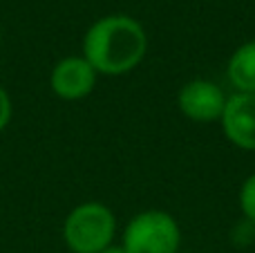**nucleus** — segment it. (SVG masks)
I'll list each match as a JSON object with an SVG mask.
<instances>
[{
    "mask_svg": "<svg viewBox=\"0 0 255 253\" xmlns=\"http://www.w3.org/2000/svg\"><path fill=\"white\" fill-rule=\"evenodd\" d=\"M148 52V34L136 18L110 13L90 25L81 56L103 76H124L141 65Z\"/></svg>",
    "mask_w": 255,
    "mask_h": 253,
    "instance_id": "obj_1",
    "label": "nucleus"
},
{
    "mask_svg": "<svg viewBox=\"0 0 255 253\" xmlns=\"http://www.w3.org/2000/svg\"><path fill=\"white\" fill-rule=\"evenodd\" d=\"M117 218L101 202H83L67 213L63 240L72 253H99L115 245Z\"/></svg>",
    "mask_w": 255,
    "mask_h": 253,
    "instance_id": "obj_2",
    "label": "nucleus"
},
{
    "mask_svg": "<svg viewBox=\"0 0 255 253\" xmlns=\"http://www.w3.org/2000/svg\"><path fill=\"white\" fill-rule=\"evenodd\" d=\"M121 247L126 253H177L181 229L168 211H141L126 224Z\"/></svg>",
    "mask_w": 255,
    "mask_h": 253,
    "instance_id": "obj_3",
    "label": "nucleus"
},
{
    "mask_svg": "<svg viewBox=\"0 0 255 253\" xmlns=\"http://www.w3.org/2000/svg\"><path fill=\"white\" fill-rule=\"evenodd\" d=\"M226 94L217 83L208 79H193L181 85L177 94V108L184 117L197 124H213L222 119L226 106Z\"/></svg>",
    "mask_w": 255,
    "mask_h": 253,
    "instance_id": "obj_4",
    "label": "nucleus"
},
{
    "mask_svg": "<svg viewBox=\"0 0 255 253\" xmlns=\"http://www.w3.org/2000/svg\"><path fill=\"white\" fill-rule=\"evenodd\" d=\"M97 70L83 56H65L52 67L49 88L63 101H81L97 85Z\"/></svg>",
    "mask_w": 255,
    "mask_h": 253,
    "instance_id": "obj_5",
    "label": "nucleus"
},
{
    "mask_svg": "<svg viewBox=\"0 0 255 253\" xmlns=\"http://www.w3.org/2000/svg\"><path fill=\"white\" fill-rule=\"evenodd\" d=\"M222 130L235 148L255 152V94L235 92L226 99Z\"/></svg>",
    "mask_w": 255,
    "mask_h": 253,
    "instance_id": "obj_6",
    "label": "nucleus"
},
{
    "mask_svg": "<svg viewBox=\"0 0 255 253\" xmlns=\"http://www.w3.org/2000/svg\"><path fill=\"white\" fill-rule=\"evenodd\" d=\"M226 76L238 92L255 94V40L240 45L229 58Z\"/></svg>",
    "mask_w": 255,
    "mask_h": 253,
    "instance_id": "obj_7",
    "label": "nucleus"
},
{
    "mask_svg": "<svg viewBox=\"0 0 255 253\" xmlns=\"http://www.w3.org/2000/svg\"><path fill=\"white\" fill-rule=\"evenodd\" d=\"M240 211H242L244 220L255 224V173L249 175L240 188Z\"/></svg>",
    "mask_w": 255,
    "mask_h": 253,
    "instance_id": "obj_8",
    "label": "nucleus"
},
{
    "mask_svg": "<svg viewBox=\"0 0 255 253\" xmlns=\"http://www.w3.org/2000/svg\"><path fill=\"white\" fill-rule=\"evenodd\" d=\"M11 115H13L11 97H9V92L2 88V85H0V132H4V128L9 126Z\"/></svg>",
    "mask_w": 255,
    "mask_h": 253,
    "instance_id": "obj_9",
    "label": "nucleus"
},
{
    "mask_svg": "<svg viewBox=\"0 0 255 253\" xmlns=\"http://www.w3.org/2000/svg\"><path fill=\"white\" fill-rule=\"evenodd\" d=\"M235 229H238V231H242V236H235V233H233V242L238 247H249L255 240V224H251L249 220H244V222L238 224Z\"/></svg>",
    "mask_w": 255,
    "mask_h": 253,
    "instance_id": "obj_10",
    "label": "nucleus"
},
{
    "mask_svg": "<svg viewBox=\"0 0 255 253\" xmlns=\"http://www.w3.org/2000/svg\"><path fill=\"white\" fill-rule=\"evenodd\" d=\"M99 253H126V251H124V247L121 245H110V247H106V249L99 251Z\"/></svg>",
    "mask_w": 255,
    "mask_h": 253,
    "instance_id": "obj_11",
    "label": "nucleus"
},
{
    "mask_svg": "<svg viewBox=\"0 0 255 253\" xmlns=\"http://www.w3.org/2000/svg\"><path fill=\"white\" fill-rule=\"evenodd\" d=\"M0 43H2V27H0Z\"/></svg>",
    "mask_w": 255,
    "mask_h": 253,
    "instance_id": "obj_12",
    "label": "nucleus"
}]
</instances>
